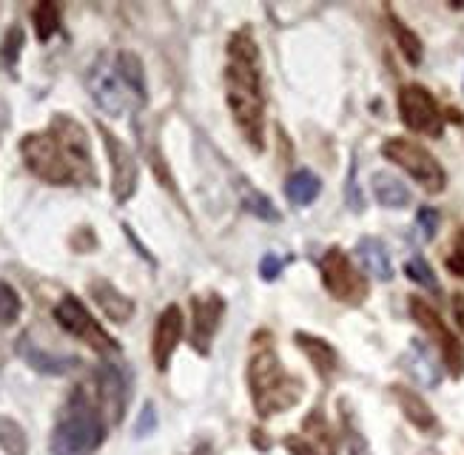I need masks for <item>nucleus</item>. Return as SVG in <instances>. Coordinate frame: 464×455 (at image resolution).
I'll list each match as a JSON object with an SVG mask.
<instances>
[{"label": "nucleus", "instance_id": "obj_1", "mask_svg": "<svg viewBox=\"0 0 464 455\" xmlns=\"http://www.w3.org/2000/svg\"><path fill=\"white\" fill-rule=\"evenodd\" d=\"M21 157L38 179L48 185H94V157L89 134L69 114H55L43 131L26 134Z\"/></svg>", "mask_w": 464, "mask_h": 455}, {"label": "nucleus", "instance_id": "obj_2", "mask_svg": "<svg viewBox=\"0 0 464 455\" xmlns=\"http://www.w3.org/2000/svg\"><path fill=\"white\" fill-rule=\"evenodd\" d=\"M225 100L240 131L254 151L265 140V92H262V60L251 31H237L228 40L225 60Z\"/></svg>", "mask_w": 464, "mask_h": 455}, {"label": "nucleus", "instance_id": "obj_3", "mask_svg": "<svg viewBox=\"0 0 464 455\" xmlns=\"http://www.w3.org/2000/svg\"><path fill=\"white\" fill-rule=\"evenodd\" d=\"M245 376H248V390H251L254 407L262 418L296 407L305 390L302 379L291 376L283 367V362H279L271 333H257L251 356H248Z\"/></svg>", "mask_w": 464, "mask_h": 455}, {"label": "nucleus", "instance_id": "obj_4", "mask_svg": "<svg viewBox=\"0 0 464 455\" xmlns=\"http://www.w3.org/2000/svg\"><path fill=\"white\" fill-rule=\"evenodd\" d=\"M106 442V421L86 390L72 393L63 404L52 433V455H94Z\"/></svg>", "mask_w": 464, "mask_h": 455}, {"label": "nucleus", "instance_id": "obj_5", "mask_svg": "<svg viewBox=\"0 0 464 455\" xmlns=\"http://www.w3.org/2000/svg\"><path fill=\"white\" fill-rule=\"evenodd\" d=\"M86 89L94 100V106L109 117H123L145 103V94H140L114 57H97L86 74Z\"/></svg>", "mask_w": 464, "mask_h": 455}, {"label": "nucleus", "instance_id": "obj_6", "mask_svg": "<svg viewBox=\"0 0 464 455\" xmlns=\"http://www.w3.org/2000/svg\"><path fill=\"white\" fill-rule=\"evenodd\" d=\"M382 154L396 162L402 168V171H407L413 179H416L425 191L430 194H439L444 191V185H447V174H444V168L439 165V160L430 154L427 148H422L419 143H413V140H405V137H390L385 140L382 145Z\"/></svg>", "mask_w": 464, "mask_h": 455}, {"label": "nucleus", "instance_id": "obj_7", "mask_svg": "<svg viewBox=\"0 0 464 455\" xmlns=\"http://www.w3.org/2000/svg\"><path fill=\"white\" fill-rule=\"evenodd\" d=\"M55 319L66 333H72L74 339H80L83 345H89L97 353H118L120 350L118 339L109 336L103 330V325L89 313V308L72 293H66L55 305Z\"/></svg>", "mask_w": 464, "mask_h": 455}, {"label": "nucleus", "instance_id": "obj_8", "mask_svg": "<svg viewBox=\"0 0 464 455\" xmlns=\"http://www.w3.org/2000/svg\"><path fill=\"white\" fill-rule=\"evenodd\" d=\"M320 274H322L325 291L334 299L345 302V305H362V302L368 299V279L356 271L342 248L328 250L320 262Z\"/></svg>", "mask_w": 464, "mask_h": 455}, {"label": "nucleus", "instance_id": "obj_9", "mask_svg": "<svg viewBox=\"0 0 464 455\" xmlns=\"http://www.w3.org/2000/svg\"><path fill=\"white\" fill-rule=\"evenodd\" d=\"M410 316L416 319L419 328L436 342L447 370H451L453 376H464V345L451 333V328L442 322V316L433 311V305H427L419 296H410Z\"/></svg>", "mask_w": 464, "mask_h": 455}, {"label": "nucleus", "instance_id": "obj_10", "mask_svg": "<svg viewBox=\"0 0 464 455\" xmlns=\"http://www.w3.org/2000/svg\"><path fill=\"white\" fill-rule=\"evenodd\" d=\"M399 114H402V123L416 131V134H427V137H442L444 131V117L436 106L433 94H430L425 86H410L399 89Z\"/></svg>", "mask_w": 464, "mask_h": 455}, {"label": "nucleus", "instance_id": "obj_11", "mask_svg": "<svg viewBox=\"0 0 464 455\" xmlns=\"http://www.w3.org/2000/svg\"><path fill=\"white\" fill-rule=\"evenodd\" d=\"M101 137H103V145H106V154H109V162H111V194L118 202H128L137 191V160L131 154V148L118 137V134H111L106 126H101Z\"/></svg>", "mask_w": 464, "mask_h": 455}, {"label": "nucleus", "instance_id": "obj_12", "mask_svg": "<svg viewBox=\"0 0 464 455\" xmlns=\"http://www.w3.org/2000/svg\"><path fill=\"white\" fill-rule=\"evenodd\" d=\"M223 313H225V302L217 293L191 299V345L197 353H203V356H208L214 333L220 330Z\"/></svg>", "mask_w": 464, "mask_h": 455}, {"label": "nucleus", "instance_id": "obj_13", "mask_svg": "<svg viewBox=\"0 0 464 455\" xmlns=\"http://www.w3.org/2000/svg\"><path fill=\"white\" fill-rule=\"evenodd\" d=\"M179 339H182V311L177 305H169L160 313L154 336H152V359L160 373L169 370V362L174 356Z\"/></svg>", "mask_w": 464, "mask_h": 455}, {"label": "nucleus", "instance_id": "obj_14", "mask_svg": "<svg viewBox=\"0 0 464 455\" xmlns=\"http://www.w3.org/2000/svg\"><path fill=\"white\" fill-rule=\"evenodd\" d=\"M97 384H101V407H103V416H109L111 424H118V421L123 418L126 401H128L126 376L114 364H103L101 370H97Z\"/></svg>", "mask_w": 464, "mask_h": 455}, {"label": "nucleus", "instance_id": "obj_15", "mask_svg": "<svg viewBox=\"0 0 464 455\" xmlns=\"http://www.w3.org/2000/svg\"><path fill=\"white\" fill-rule=\"evenodd\" d=\"M18 356L31 370H38V373H46V376H66L69 370L80 367V359H74V356H52V353H46L40 345L31 342L29 336H21V339H18Z\"/></svg>", "mask_w": 464, "mask_h": 455}, {"label": "nucleus", "instance_id": "obj_16", "mask_svg": "<svg viewBox=\"0 0 464 455\" xmlns=\"http://www.w3.org/2000/svg\"><path fill=\"white\" fill-rule=\"evenodd\" d=\"M89 293L92 299L97 302V308H101L106 313V319H111V322L118 325H126L131 316H135V302H131L128 296H123L118 288H114L111 282L106 279H94L89 284Z\"/></svg>", "mask_w": 464, "mask_h": 455}, {"label": "nucleus", "instance_id": "obj_17", "mask_svg": "<svg viewBox=\"0 0 464 455\" xmlns=\"http://www.w3.org/2000/svg\"><path fill=\"white\" fill-rule=\"evenodd\" d=\"M356 257L362 262V267L368 271L373 279L379 282H390L393 279V265H390V254L382 240L376 237H364L356 245Z\"/></svg>", "mask_w": 464, "mask_h": 455}, {"label": "nucleus", "instance_id": "obj_18", "mask_svg": "<svg viewBox=\"0 0 464 455\" xmlns=\"http://www.w3.org/2000/svg\"><path fill=\"white\" fill-rule=\"evenodd\" d=\"M390 390H393L396 404L402 407L405 418L410 421L413 427H419V430H433L436 427V416H433L430 404L419 393H413V390H407V387H399V384L390 387Z\"/></svg>", "mask_w": 464, "mask_h": 455}, {"label": "nucleus", "instance_id": "obj_19", "mask_svg": "<svg viewBox=\"0 0 464 455\" xmlns=\"http://www.w3.org/2000/svg\"><path fill=\"white\" fill-rule=\"evenodd\" d=\"M371 185H373V197L379 206H385V208H407L410 206V199H413L410 188L390 171H376L371 177Z\"/></svg>", "mask_w": 464, "mask_h": 455}, {"label": "nucleus", "instance_id": "obj_20", "mask_svg": "<svg viewBox=\"0 0 464 455\" xmlns=\"http://www.w3.org/2000/svg\"><path fill=\"white\" fill-rule=\"evenodd\" d=\"M296 339V345L302 347V353L305 356L313 362V367H317V373L322 376V379H330L337 373V350L330 347L325 339H317V336H308V333H296L293 336Z\"/></svg>", "mask_w": 464, "mask_h": 455}, {"label": "nucleus", "instance_id": "obj_21", "mask_svg": "<svg viewBox=\"0 0 464 455\" xmlns=\"http://www.w3.org/2000/svg\"><path fill=\"white\" fill-rule=\"evenodd\" d=\"M320 191H322V182L311 171H296L285 182V194L293 206H311V202L320 197Z\"/></svg>", "mask_w": 464, "mask_h": 455}, {"label": "nucleus", "instance_id": "obj_22", "mask_svg": "<svg viewBox=\"0 0 464 455\" xmlns=\"http://www.w3.org/2000/svg\"><path fill=\"white\" fill-rule=\"evenodd\" d=\"M410 367V373L416 376V381L419 384H425V387H436L439 381H442V370L433 364V359H430V353L419 345V342H413V347H410V353H407V359H405Z\"/></svg>", "mask_w": 464, "mask_h": 455}, {"label": "nucleus", "instance_id": "obj_23", "mask_svg": "<svg viewBox=\"0 0 464 455\" xmlns=\"http://www.w3.org/2000/svg\"><path fill=\"white\" fill-rule=\"evenodd\" d=\"M308 442L317 447L322 455H337V438H334V430L328 427V421L322 418V410H313L308 418H305V433H302Z\"/></svg>", "mask_w": 464, "mask_h": 455}, {"label": "nucleus", "instance_id": "obj_24", "mask_svg": "<svg viewBox=\"0 0 464 455\" xmlns=\"http://www.w3.org/2000/svg\"><path fill=\"white\" fill-rule=\"evenodd\" d=\"M388 23H390V31H393V38H396V43H399V48H402V55H405V60L407 63H413V66H419L422 63V40L413 35V31L396 18V14L388 9Z\"/></svg>", "mask_w": 464, "mask_h": 455}, {"label": "nucleus", "instance_id": "obj_25", "mask_svg": "<svg viewBox=\"0 0 464 455\" xmlns=\"http://www.w3.org/2000/svg\"><path fill=\"white\" fill-rule=\"evenodd\" d=\"M0 450H4L6 455H26L29 452L26 430L9 416H0Z\"/></svg>", "mask_w": 464, "mask_h": 455}, {"label": "nucleus", "instance_id": "obj_26", "mask_svg": "<svg viewBox=\"0 0 464 455\" xmlns=\"http://www.w3.org/2000/svg\"><path fill=\"white\" fill-rule=\"evenodd\" d=\"M31 21H35L38 40L46 43L60 29V9L55 4H38L35 9H31Z\"/></svg>", "mask_w": 464, "mask_h": 455}, {"label": "nucleus", "instance_id": "obj_27", "mask_svg": "<svg viewBox=\"0 0 464 455\" xmlns=\"http://www.w3.org/2000/svg\"><path fill=\"white\" fill-rule=\"evenodd\" d=\"M339 407H342V427L347 435V450H351V455H371V447H368V442H364V435L359 433L354 413L347 410V401H339Z\"/></svg>", "mask_w": 464, "mask_h": 455}, {"label": "nucleus", "instance_id": "obj_28", "mask_svg": "<svg viewBox=\"0 0 464 455\" xmlns=\"http://www.w3.org/2000/svg\"><path fill=\"white\" fill-rule=\"evenodd\" d=\"M21 296L9 282H0V325H14L21 319Z\"/></svg>", "mask_w": 464, "mask_h": 455}, {"label": "nucleus", "instance_id": "obj_29", "mask_svg": "<svg viewBox=\"0 0 464 455\" xmlns=\"http://www.w3.org/2000/svg\"><path fill=\"white\" fill-rule=\"evenodd\" d=\"M405 274L416 282V284H422V288H427V291H433V293H439V279L433 276V271H430V265L422 259V257H413V259H407V265H405Z\"/></svg>", "mask_w": 464, "mask_h": 455}, {"label": "nucleus", "instance_id": "obj_30", "mask_svg": "<svg viewBox=\"0 0 464 455\" xmlns=\"http://www.w3.org/2000/svg\"><path fill=\"white\" fill-rule=\"evenodd\" d=\"M245 208L251 211V214H257V216H262V219H271V223H276L279 219V214L274 211V206H271V199H265V197H259V194H248V199H245Z\"/></svg>", "mask_w": 464, "mask_h": 455}, {"label": "nucleus", "instance_id": "obj_31", "mask_svg": "<svg viewBox=\"0 0 464 455\" xmlns=\"http://www.w3.org/2000/svg\"><path fill=\"white\" fill-rule=\"evenodd\" d=\"M154 430H157V410H154L152 401H145V407H143L137 424H135V438H145V435H152Z\"/></svg>", "mask_w": 464, "mask_h": 455}, {"label": "nucleus", "instance_id": "obj_32", "mask_svg": "<svg viewBox=\"0 0 464 455\" xmlns=\"http://www.w3.org/2000/svg\"><path fill=\"white\" fill-rule=\"evenodd\" d=\"M447 271L456 274L464 279V228L456 233V242H453V250L451 257H447Z\"/></svg>", "mask_w": 464, "mask_h": 455}, {"label": "nucleus", "instance_id": "obj_33", "mask_svg": "<svg viewBox=\"0 0 464 455\" xmlns=\"http://www.w3.org/2000/svg\"><path fill=\"white\" fill-rule=\"evenodd\" d=\"M21 46H23V31L21 29H12L9 35H6V40H4V60H6V66L18 63Z\"/></svg>", "mask_w": 464, "mask_h": 455}, {"label": "nucleus", "instance_id": "obj_34", "mask_svg": "<svg viewBox=\"0 0 464 455\" xmlns=\"http://www.w3.org/2000/svg\"><path fill=\"white\" fill-rule=\"evenodd\" d=\"M416 223H419V231H422V237L425 240H433L436 237V228H439V214L436 208H422L419 216H416Z\"/></svg>", "mask_w": 464, "mask_h": 455}, {"label": "nucleus", "instance_id": "obj_35", "mask_svg": "<svg viewBox=\"0 0 464 455\" xmlns=\"http://www.w3.org/2000/svg\"><path fill=\"white\" fill-rule=\"evenodd\" d=\"M285 257H276V254H265L262 257V262H259V274H262V279H268V282H274L279 274H283V267H285Z\"/></svg>", "mask_w": 464, "mask_h": 455}, {"label": "nucleus", "instance_id": "obj_36", "mask_svg": "<svg viewBox=\"0 0 464 455\" xmlns=\"http://www.w3.org/2000/svg\"><path fill=\"white\" fill-rule=\"evenodd\" d=\"M345 197H347V206H351V211H362L364 208V199L359 194V185H356V160L351 165V174H347V188H345Z\"/></svg>", "mask_w": 464, "mask_h": 455}, {"label": "nucleus", "instance_id": "obj_37", "mask_svg": "<svg viewBox=\"0 0 464 455\" xmlns=\"http://www.w3.org/2000/svg\"><path fill=\"white\" fill-rule=\"evenodd\" d=\"M285 447L293 452V455H322L317 447H313L311 442H308V438L302 435V433H296V435H288L285 438Z\"/></svg>", "mask_w": 464, "mask_h": 455}, {"label": "nucleus", "instance_id": "obj_38", "mask_svg": "<svg viewBox=\"0 0 464 455\" xmlns=\"http://www.w3.org/2000/svg\"><path fill=\"white\" fill-rule=\"evenodd\" d=\"M453 319H456L459 330L464 333V293H456L453 296Z\"/></svg>", "mask_w": 464, "mask_h": 455}]
</instances>
